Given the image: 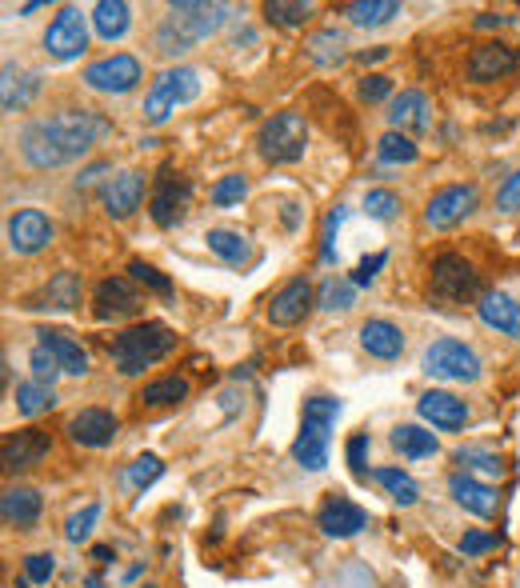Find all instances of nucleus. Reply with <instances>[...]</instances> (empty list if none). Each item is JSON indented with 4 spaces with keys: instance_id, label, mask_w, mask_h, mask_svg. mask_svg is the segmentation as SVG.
I'll return each mask as SVG.
<instances>
[{
    "instance_id": "obj_12",
    "label": "nucleus",
    "mask_w": 520,
    "mask_h": 588,
    "mask_svg": "<svg viewBox=\"0 0 520 588\" xmlns=\"http://www.w3.org/2000/svg\"><path fill=\"white\" fill-rule=\"evenodd\" d=\"M480 204V188L476 184H448L440 192H432V200L424 204V224L428 228H452L464 216H472Z\"/></svg>"
},
{
    "instance_id": "obj_44",
    "label": "nucleus",
    "mask_w": 520,
    "mask_h": 588,
    "mask_svg": "<svg viewBox=\"0 0 520 588\" xmlns=\"http://www.w3.org/2000/svg\"><path fill=\"white\" fill-rule=\"evenodd\" d=\"M396 208H400V200H396V192H388V188H372V192L364 196V212H368L372 220H392Z\"/></svg>"
},
{
    "instance_id": "obj_48",
    "label": "nucleus",
    "mask_w": 520,
    "mask_h": 588,
    "mask_svg": "<svg viewBox=\"0 0 520 588\" xmlns=\"http://www.w3.org/2000/svg\"><path fill=\"white\" fill-rule=\"evenodd\" d=\"M52 572H56V556H52V552H28V556H24V576H28L32 584H48Z\"/></svg>"
},
{
    "instance_id": "obj_10",
    "label": "nucleus",
    "mask_w": 520,
    "mask_h": 588,
    "mask_svg": "<svg viewBox=\"0 0 520 588\" xmlns=\"http://www.w3.org/2000/svg\"><path fill=\"white\" fill-rule=\"evenodd\" d=\"M188 200H192V184H188L172 164H164V168L156 172L152 200H148V216H152V224H156V228H172V224H180Z\"/></svg>"
},
{
    "instance_id": "obj_26",
    "label": "nucleus",
    "mask_w": 520,
    "mask_h": 588,
    "mask_svg": "<svg viewBox=\"0 0 520 588\" xmlns=\"http://www.w3.org/2000/svg\"><path fill=\"white\" fill-rule=\"evenodd\" d=\"M80 304V276L76 272H56L36 296H28L24 308H48V312H68Z\"/></svg>"
},
{
    "instance_id": "obj_15",
    "label": "nucleus",
    "mask_w": 520,
    "mask_h": 588,
    "mask_svg": "<svg viewBox=\"0 0 520 588\" xmlns=\"http://www.w3.org/2000/svg\"><path fill=\"white\" fill-rule=\"evenodd\" d=\"M312 300H316V292H312L308 276H292V280H284V284L272 292V300H268V320H272L276 328H292V324H300V320L312 312Z\"/></svg>"
},
{
    "instance_id": "obj_4",
    "label": "nucleus",
    "mask_w": 520,
    "mask_h": 588,
    "mask_svg": "<svg viewBox=\"0 0 520 588\" xmlns=\"http://www.w3.org/2000/svg\"><path fill=\"white\" fill-rule=\"evenodd\" d=\"M340 416V400L336 396H308L304 400V420L300 432L292 440V456L300 468L320 472L328 464V444H332V424Z\"/></svg>"
},
{
    "instance_id": "obj_22",
    "label": "nucleus",
    "mask_w": 520,
    "mask_h": 588,
    "mask_svg": "<svg viewBox=\"0 0 520 588\" xmlns=\"http://www.w3.org/2000/svg\"><path fill=\"white\" fill-rule=\"evenodd\" d=\"M392 132H428L432 128V104L420 88H404L388 108Z\"/></svg>"
},
{
    "instance_id": "obj_8",
    "label": "nucleus",
    "mask_w": 520,
    "mask_h": 588,
    "mask_svg": "<svg viewBox=\"0 0 520 588\" xmlns=\"http://www.w3.org/2000/svg\"><path fill=\"white\" fill-rule=\"evenodd\" d=\"M424 372L432 380H448V384H472L480 380V356L456 340V336H440L424 348Z\"/></svg>"
},
{
    "instance_id": "obj_52",
    "label": "nucleus",
    "mask_w": 520,
    "mask_h": 588,
    "mask_svg": "<svg viewBox=\"0 0 520 588\" xmlns=\"http://www.w3.org/2000/svg\"><path fill=\"white\" fill-rule=\"evenodd\" d=\"M344 456H348V468H352L356 476H364V456H368V432H356V436H348V444H344Z\"/></svg>"
},
{
    "instance_id": "obj_31",
    "label": "nucleus",
    "mask_w": 520,
    "mask_h": 588,
    "mask_svg": "<svg viewBox=\"0 0 520 588\" xmlns=\"http://www.w3.org/2000/svg\"><path fill=\"white\" fill-rule=\"evenodd\" d=\"M392 448L400 452V456H408V460H424V456H436V436L428 432V428H420V424H396L392 428Z\"/></svg>"
},
{
    "instance_id": "obj_17",
    "label": "nucleus",
    "mask_w": 520,
    "mask_h": 588,
    "mask_svg": "<svg viewBox=\"0 0 520 588\" xmlns=\"http://www.w3.org/2000/svg\"><path fill=\"white\" fill-rule=\"evenodd\" d=\"M48 448H52V436L44 428H16V432H8L4 436V448H0L4 472H28V468H36L48 456Z\"/></svg>"
},
{
    "instance_id": "obj_16",
    "label": "nucleus",
    "mask_w": 520,
    "mask_h": 588,
    "mask_svg": "<svg viewBox=\"0 0 520 588\" xmlns=\"http://www.w3.org/2000/svg\"><path fill=\"white\" fill-rule=\"evenodd\" d=\"M52 232L56 228H52V220L40 208H20V212L8 216V248L16 256H32V252L48 248L52 244Z\"/></svg>"
},
{
    "instance_id": "obj_36",
    "label": "nucleus",
    "mask_w": 520,
    "mask_h": 588,
    "mask_svg": "<svg viewBox=\"0 0 520 588\" xmlns=\"http://www.w3.org/2000/svg\"><path fill=\"white\" fill-rule=\"evenodd\" d=\"M184 396H188V380L184 376H160V380L144 384V392H140V400L148 408H168V404H180Z\"/></svg>"
},
{
    "instance_id": "obj_7",
    "label": "nucleus",
    "mask_w": 520,
    "mask_h": 588,
    "mask_svg": "<svg viewBox=\"0 0 520 588\" xmlns=\"http://www.w3.org/2000/svg\"><path fill=\"white\" fill-rule=\"evenodd\" d=\"M428 296L436 304H464V300L484 296V292H480L476 268L460 252H440L428 268Z\"/></svg>"
},
{
    "instance_id": "obj_18",
    "label": "nucleus",
    "mask_w": 520,
    "mask_h": 588,
    "mask_svg": "<svg viewBox=\"0 0 520 588\" xmlns=\"http://www.w3.org/2000/svg\"><path fill=\"white\" fill-rule=\"evenodd\" d=\"M316 528H320L324 536L348 540V536H356L360 528H368V512H364L356 500H348V496L332 492V496L316 508Z\"/></svg>"
},
{
    "instance_id": "obj_50",
    "label": "nucleus",
    "mask_w": 520,
    "mask_h": 588,
    "mask_svg": "<svg viewBox=\"0 0 520 588\" xmlns=\"http://www.w3.org/2000/svg\"><path fill=\"white\" fill-rule=\"evenodd\" d=\"M384 260H388V252H372V256H364V260H360V264L352 268V276H348V280H352L356 288L372 284V280H376V272L384 268Z\"/></svg>"
},
{
    "instance_id": "obj_53",
    "label": "nucleus",
    "mask_w": 520,
    "mask_h": 588,
    "mask_svg": "<svg viewBox=\"0 0 520 588\" xmlns=\"http://www.w3.org/2000/svg\"><path fill=\"white\" fill-rule=\"evenodd\" d=\"M496 208L500 212H520V172H512L504 180V188L496 192Z\"/></svg>"
},
{
    "instance_id": "obj_43",
    "label": "nucleus",
    "mask_w": 520,
    "mask_h": 588,
    "mask_svg": "<svg viewBox=\"0 0 520 588\" xmlns=\"http://www.w3.org/2000/svg\"><path fill=\"white\" fill-rule=\"evenodd\" d=\"M100 520V504H84L80 512H72L68 516V524H64V536L72 540V544H80V540H88V532H92V524Z\"/></svg>"
},
{
    "instance_id": "obj_3",
    "label": "nucleus",
    "mask_w": 520,
    "mask_h": 588,
    "mask_svg": "<svg viewBox=\"0 0 520 588\" xmlns=\"http://www.w3.org/2000/svg\"><path fill=\"white\" fill-rule=\"evenodd\" d=\"M172 348H176V332L168 324H160V320H144V324L124 328L112 340V364H116L120 376H140L144 368L164 360Z\"/></svg>"
},
{
    "instance_id": "obj_5",
    "label": "nucleus",
    "mask_w": 520,
    "mask_h": 588,
    "mask_svg": "<svg viewBox=\"0 0 520 588\" xmlns=\"http://www.w3.org/2000/svg\"><path fill=\"white\" fill-rule=\"evenodd\" d=\"M196 96H200V72H196V68H188V64L164 68V72L152 80L148 96H144V120H148L152 128H160L180 104H192Z\"/></svg>"
},
{
    "instance_id": "obj_29",
    "label": "nucleus",
    "mask_w": 520,
    "mask_h": 588,
    "mask_svg": "<svg viewBox=\"0 0 520 588\" xmlns=\"http://www.w3.org/2000/svg\"><path fill=\"white\" fill-rule=\"evenodd\" d=\"M128 24H132V8L124 0H100L92 8V28L100 40H120L128 32Z\"/></svg>"
},
{
    "instance_id": "obj_57",
    "label": "nucleus",
    "mask_w": 520,
    "mask_h": 588,
    "mask_svg": "<svg viewBox=\"0 0 520 588\" xmlns=\"http://www.w3.org/2000/svg\"><path fill=\"white\" fill-rule=\"evenodd\" d=\"M384 56H388V48L380 44V48H368V52H360L356 60H360V64H376V60H384Z\"/></svg>"
},
{
    "instance_id": "obj_56",
    "label": "nucleus",
    "mask_w": 520,
    "mask_h": 588,
    "mask_svg": "<svg viewBox=\"0 0 520 588\" xmlns=\"http://www.w3.org/2000/svg\"><path fill=\"white\" fill-rule=\"evenodd\" d=\"M104 172H108V164H104V160H100V164H88V168L80 172V180H76V188H88V184H96V180H100Z\"/></svg>"
},
{
    "instance_id": "obj_25",
    "label": "nucleus",
    "mask_w": 520,
    "mask_h": 588,
    "mask_svg": "<svg viewBox=\"0 0 520 588\" xmlns=\"http://www.w3.org/2000/svg\"><path fill=\"white\" fill-rule=\"evenodd\" d=\"M448 492H452V500H456L464 512H472V516H484V520H488V516L496 512V488L480 484V480L468 476V472H452Z\"/></svg>"
},
{
    "instance_id": "obj_39",
    "label": "nucleus",
    "mask_w": 520,
    "mask_h": 588,
    "mask_svg": "<svg viewBox=\"0 0 520 588\" xmlns=\"http://www.w3.org/2000/svg\"><path fill=\"white\" fill-rule=\"evenodd\" d=\"M264 12H268V20H276V24H284V28H300V24L312 20L316 4H308V0H304V4H300V0H268Z\"/></svg>"
},
{
    "instance_id": "obj_41",
    "label": "nucleus",
    "mask_w": 520,
    "mask_h": 588,
    "mask_svg": "<svg viewBox=\"0 0 520 588\" xmlns=\"http://www.w3.org/2000/svg\"><path fill=\"white\" fill-rule=\"evenodd\" d=\"M244 192H248V180L240 176V172H232V176H220L216 184H212V204L216 208H228V204H240L244 200Z\"/></svg>"
},
{
    "instance_id": "obj_40",
    "label": "nucleus",
    "mask_w": 520,
    "mask_h": 588,
    "mask_svg": "<svg viewBox=\"0 0 520 588\" xmlns=\"http://www.w3.org/2000/svg\"><path fill=\"white\" fill-rule=\"evenodd\" d=\"M456 464L468 472H484V476H504V460L488 448H456Z\"/></svg>"
},
{
    "instance_id": "obj_6",
    "label": "nucleus",
    "mask_w": 520,
    "mask_h": 588,
    "mask_svg": "<svg viewBox=\"0 0 520 588\" xmlns=\"http://www.w3.org/2000/svg\"><path fill=\"white\" fill-rule=\"evenodd\" d=\"M308 148V120L300 112H272L256 132V152L268 164H296Z\"/></svg>"
},
{
    "instance_id": "obj_9",
    "label": "nucleus",
    "mask_w": 520,
    "mask_h": 588,
    "mask_svg": "<svg viewBox=\"0 0 520 588\" xmlns=\"http://www.w3.org/2000/svg\"><path fill=\"white\" fill-rule=\"evenodd\" d=\"M140 76H144V64H140L132 52H112V56L92 60V64L84 68V76H80V80H84L92 92L124 96V92H132V88L140 84Z\"/></svg>"
},
{
    "instance_id": "obj_28",
    "label": "nucleus",
    "mask_w": 520,
    "mask_h": 588,
    "mask_svg": "<svg viewBox=\"0 0 520 588\" xmlns=\"http://www.w3.org/2000/svg\"><path fill=\"white\" fill-rule=\"evenodd\" d=\"M360 344L376 360H396L404 352V332L392 320H364L360 324Z\"/></svg>"
},
{
    "instance_id": "obj_19",
    "label": "nucleus",
    "mask_w": 520,
    "mask_h": 588,
    "mask_svg": "<svg viewBox=\"0 0 520 588\" xmlns=\"http://www.w3.org/2000/svg\"><path fill=\"white\" fill-rule=\"evenodd\" d=\"M416 412H420L432 428H440V432H456V428L468 424V404H464L460 396L444 392V388H428V392L416 400Z\"/></svg>"
},
{
    "instance_id": "obj_34",
    "label": "nucleus",
    "mask_w": 520,
    "mask_h": 588,
    "mask_svg": "<svg viewBox=\"0 0 520 588\" xmlns=\"http://www.w3.org/2000/svg\"><path fill=\"white\" fill-rule=\"evenodd\" d=\"M372 476H376V484H380L400 508H412V504L420 500V488H416V480H412L408 472H400V468H376Z\"/></svg>"
},
{
    "instance_id": "obj_13",
    "label": "nucleus",
    "mask_w": 520,
    "mask_h": 588,
    "mask_svg": "<svg viewBox=\"0 0 520 588\" xmlns=\"http://www.w3.org/2000/svg\"><path fill=\"white\" fill-rule=\"evenodd\" d=\"M144 308V296L132 288L128 276H104L92 292V316L96 320H128Z\"/></svg>"
},
{
    "instance_id": "obj_45",
    "label": "nucleus",
    "mask_w": 520,
    "mask_h": 588,
    "mask_svg": "<svg viewBox=\"0 0 520 588\" xmlns=\"http://www.w3.org/2000/svg\"><path fill=\"white\" fill-rule=\"evenodd\" d=\"M28 368H32V380H40V384H52V380L60 376V364H56V356H52L44 344H36V348L28 352Z\"/></svg>"
},
{
    "instance_id": "obj_37",
    "label": "nucleus",
    "mask_w": 520,
    "mask_h": 588,
    "mask_svg": "<svg viewBox=\"0 0 520 588\" xmlns=\"http://www.w3.org/2000/svg\"><path fill=\"white\" fill-rule=\"evenodd\" d=\"M52 404H56L52 384H40V380L16 384V412H20V416H40V412H48Z\"/></svg>"
},
{
    "instance_id": "obj_54",
    "label": "nucleus",
    "mask_w": 520,
    "mask_h": 588,
    "mask_svg": "<svg viewBox=\"0 0 520 588\" xmlns=\"http://www.w3.org/2000/svg\"><path fill=\"white\" fill-rule=\"evenodd\" d=\"M492 544H496V536H492V532H464L460 552H464V556H480V552H488Z\"/></svg>"
},
{
    "instance_id": "obj_49",
    "label": "nucleus",
    "mask_w": 520,
    "mask_h": 588,
    "mask_svg": "<svg viewBox=\"0 0 520 588\" xmlns=\"http://www.w3.org/2000/svg\"><path fill=\"white\" fill-rule=\"evenodd\" d=\"M356 92H360V100H364V104H380V100L392 92V76L372 72V76H364V80H360V88H356Z\"/></svg>"
},
{
    "instance_id": "obj_23",
    "label": "nucleus",
    "mask_w": 520,
    "mask_h": 588,
    "mask_svg": "<svg viewBox=\"0 0 520 588\" xmlns=\"http://www.w3.org/2000/svg\"><path fill=\"white\" fill-rule=\"evenodd\" d=\"M40 512H44V500H40L36 488H28V484H12V488H4V496H0V516H4L8 528L28 532V528L40 520Z\"/></svg>"
},
{
    "instance_id": "obj_59",
    "label": "nucleus",
    "mask_w": 520,
    "mask_h": 588,
    "mask_svg": "<svg viewBox=\"0 0 520 588\" xmlns=\"http://www.w3.org/2000/svg\"><path fill=\"white\" fill-rule=\"evenodd\" d=\"M84 588H104V580H100V576H88V580H84Z\"/></svg>"
},
{
    "instance_id": "obj_51",
    "label": "nucleus",
    "mask_w": 520,
    "mask_h": 588,
    "mask_svg": "<svg viewBox=\"0 0 520 588\" xmlns=\"http://www.w3.org/2000/svg\"><path fill=\"white\" fill-rule=\"evenodd\" d=\"M340 220H344V208H332L328 212V220H324V240H320V260H336V228H340Z\"/></svg>"
},
{
    "instance_id": "obj_42",
    "label": "nucleus",
    "mask_w": 520,
    "mask_h": 588,
    "mask_svg": "<svg viewBox=\"0 0 520 588\" xmlns=\"http://www.w3.org/2000/svg\"><path fill=\"white\" fill-rule=\"evenodd\" d=\"M128 276L136 280V284H144V288H152L156 296H168L172 292V280L160 272V268H152V264H144V260H132L128 264Z\"/></svg>"
},
{
    "instance_id": "obj_47",
    "label": "nucleus",
    "mask_w": 520,
    "mask_h": 588,
    "mask_svg": "<svg viewBox=\"0 0 520 588\" xmlns=\"http://www.w3.org/2000/svg\"><path fill=\"white\" fill-rule=\"evenodd\" d=\"M320 304L328 308V312H336V308H352V280H324V288H320Z\"/></svg>"
},
{
    "instance_id": "obj_2",
    "label": "nucleus",
    "mask_w": 520,
    "mask_h": 588,
    "mask_svg": "<svg viewBox=\"0 0 520 588\" xmlns=\"http://www.w3.org/2000/svg\"><path fill=\"white\" fill-rule=\"evenodd\" d=\"M236 8L232 4H200V0H180V4H168V16L164 24L156 28L152 36V48L160 56H184L192 52L200 40H208Z\"/></svg>"
},
{
    "instance_id": "obj_11",
    "label": "nucleus",
    "mask_w": 520,
    "mask_h": 588,
    "mask_svg": "<svg viewBox=\"0 0 520 588\" xmlns=\"http://www.w3.org/2000/svg\"><path fill=\"white\" fill-rule=\"evenodd\" d=\"M88 48V24H84V12L80 8H60L44 32V52L52 60H76L80 52Z\"/></svg>"
},
{
    "instance_id": "obj_21",
    "label": "nucleus",
    "mask_w": 520,
    "mask_h": 588,
    "mask_svg": "<svg viewBox=\"0 0 520 588\" xmlns=\"http://www.w3.org/2000/svg\"><path fill=\"white\" fill-rule=\"evenodd\" d=\"M100 200H104V208H108L112 220H128L140 208V200H144V176L140 172H116L100 188Z\"/></svg>"
},
{
    "instance_id": "obj_60",
    "label": "nucleus",
    "mask_w": 520,
    "mask_h": 588,
    "mask_svg": "<svg viewBox=\"0 0 520 588\" xmlns=\"http://www.w3.org/2000/svg\"><path fill=\"white\" fill-rule=\"evenodd\" d=\"M144 588H156V584H144Z\"/></svg>"
},
{
    "instance_id": "obj_24",
    "label": "nucleus",
    "mask_w": 520,
    "mask_h": 588,
    "mask_svg": "<svg viewBox=\"0 0 520 588\" xmlns=\"http://www.w3.org/2000/svg\"><path fill=\"white\" fill-rule=\"evenodd\" d=\"M476 316H480L488 328H496V332L520 340V300H512L508 292H484L480 304H476Z\"/></svg>"
},
{
    "instance_id": "obj_1",
    "label": "nucleus",
    "mask_w": 520,
    "mask_h": 588,
    "mask_svg": "<svg viewBox=\"0 0 520 588\" xmlns=\"http://www.w3.org/2000/svg\"><path fill=\"white\" fill-rule=\"evenodd\" d=\"M108 132H112V124L100 120L96 112H84V108L40 116L20 128V156L32 168H60V164L88 156V148Z\"/></svg>"
},
{
    "instance_id": "obj_32",
    "label": "nucleus",
    "mask_w": 520,
    "mask_h": 588,
    "mask_svg": "<svg viewBox=\"0 0 520 588\" xmlns=\"http://www.w3.org/2000/svg\"><path fill=\"white\" fill-rule=\"evenodd\" d=\"M356 28H380V24H388L392 16H400V4L396 0H352V4H344L340 8Z\"/></svg>"
},
{
    "instance_id": "obj_27",
    "label": "nucleus",
    "mask_w": 520,
    "mask_h": 588,
    "mask_svg": "<svg viewBox=\"0 0 520 588\" xmlns=\"http://www.w3.org/2000/svg\"><path fill=\"white\" fill-rule=\"evenodd\" d=\"M36 336H40V344L56 356L60 372H68V376H84V372H88V352L80 348L76 336H68L64 328H40Z\"/></svg>"
},
{
    "instance_id": "obj_14",
    "label": "nucleus",
    "mask_w": 520,
    "mask_h": 588,
    "mask_svg": "<svg viewBox=\"0 0 520 588\" xmlns=\"http://www.w3.org/2000/svg\"><path fill=\"white\" fill-rule=\"evenodd\" d=\"M520 72V48L516 44H504V40H488V44H476L468 52V80L476 84H488V80H504Z\"/></svg>"
},
{
    "instance_id": "obj_55",
    "label": "nucleus",
    "mask_w": 520,
    "mask_h": 588,
    "mask_svg": "<svg viewBox=\"0 0 520 588\" xmlns=\"http://www.w3.org/2000/svg\"><path fill=\"white\" fill-rule=\"evenodd\" d=\"M516 16H504V12H480L476 16V28H508Z\"/></svg>"
},
{
    "instance_id": "obj_46",
    "label": "nucleus",
    "mask_w": 520,
    "mask_h": 588,
    "mask_svg": "<svg viewBox=\"0 0 520 588\" xmlns=\"http://www.w3.org/2000/svg\"><path fill=\"white\" fill-rule=\"evenodd\" d=\"M160 472H164V464H160L152 452H144V456H136V460L128 464V484H132V488H148Z\"/></svg>"
},
{
    "instance_id": "obj_58",
    "label": "nucleus",
    "mask_w": 520,
    "mask_h": 588,
    "mask_svg": "<svg viewBox=\"0 0 520 588\" xmlns=\"http://www.w3.org/2000/svg\"><path fill=\"white\" fill-rule=\"evenodd\" d=\"M92 560H96V564H108V560H116L112 544H96V548H92Z\"/></svg>"
},
{
    "instance_id": "obj_30",
    "label": "nucleus",
    "mask_w": 520,
    "mask_h": 588,
    "mask_svg": "<svg viewBox=\"0 0 520 588\" xmlns=\"http://www.w3.org/2000/svg\"><path fill=\"white\" fill-rule=\"evenodd\" d=\"M304 52H308V60H312V64L332 68V64H340V60H344V32H340L336 24L316 28V32L304 40Z\"/></svg>"
},
{
    "instance_id": "obj_33",
    "label": "nucleus",
    "mask_w": 520,
    "mask_h": 588,
    "mask_svg": "<svg viewBox=\"0 0 520 588\" xmlns=\"http://www.w3.org/2000/svg\"><path fill=\"white\" fill-rule=\"evenodd\" d=\"M208 248L220 256V260H228V264H244L248 256H252V244H248V236L244 232H236V228H208Z\"/></svg>"
},
{
    "instance_id": "obj_20",
    "label": "nucleus",
    "mask_w": 520,
    "mask_h": 588,
    "mask_svg": "<svg viewBox=\"0 0 520 588\" xmlns=\"http://www.w3.org/2000/svg\"><path fill=\"white\" fill-rule=\"evenodd\" d=\"M116 416L108 408H80L72 420H68V436L80 444V448H108L116 440Z\"/></svg>"
},
{
    "instance_id": "obj_35",
    "label": "nucleus",
    "mask_w": 520,
    "mask_h": 588,
    "mask_svg": "<svg viewBox=\"0 0 520 588\" xmlns=\"http://www.w3.org/2000/svg\"><path fill=\"white\" fill-rule=\"evenodd\" d=\"M36 88H40V76H36V72H28L24 80H16V64H12V60L4 64V112L24 108V104L36 96Z\"/></svg>"
},
{
    "instance_id": "obj_38",
    "label": "nucleus",
    "mask_w": 520,
    "mask_h": 588,
    "mask_svg": "<svg viewBox=\"0 0 520 588\" xmlns=\"http://www.w3.org/2000/svg\"><path fill=\"white\" fill-rule=\"evenodd\" d=\"M416 140H408L404 132H384L380 140H376V160L380 164H412L416 160Z\"/></svg>"
}]
</instances>
